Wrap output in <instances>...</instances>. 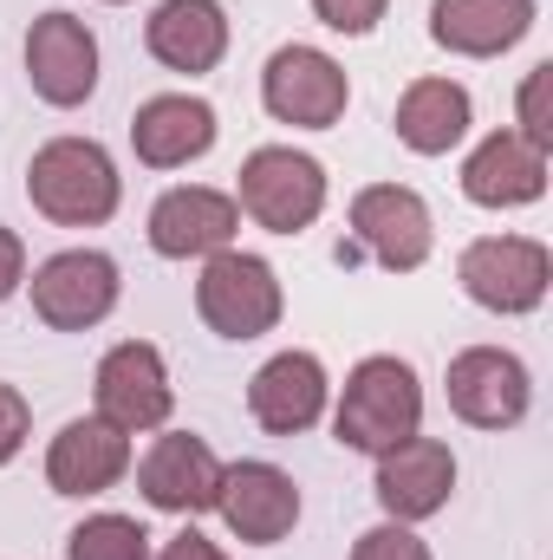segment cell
I'll return each mask as SVG.
<instances>
[{
	"instance_id": "obj_29",
	"label": "cell",
	"mask_w": 553,
	"mask_h": 560,
	"mask_svg": "<svg viewBox=\"0 0 553 560\" xmlns=\"http://www.w3.org/2000/svg\"><path fill=\"white\" fill-rule=\"evenodd\" d=\"M156 560H228V555H222L202 528H183V535H169V541L156 548Z\"/></svg>"
},
{
	"instance_id": "obj_10",
	"label": "cell",
	"mask_w": 553,
	"mask_h": 560,
	"mask_svg": "<svg viewBox=\"0 0 553 560\" xmlns=\"http://www.w3.org/2000/svg\"><path fill=\"white\" fill-rule=\"evenodd\" d=\"M92 405L98 418L118 423L125 436H143V430H163L169 411H176V385H169V365L150 339H125L98 359V378H92Z\"/></svg>"
},
{
	"instance_id": "obj_8",
	"label": "cell",
	"mask_w": 553,
	"mask_h": 560,
	"mask_svg": "<svg viewBox=\"0 0 553 560\" xmlns=\"http://www.w3.org/2000/svg\"><path fill=\"white\" fill-rule=\"evenodd\" d=\"M443 392L469 430H515L534 405V378L508 346H462L443 372Z\"/></svg>"
},
{
	"instance_id": "obj_18",
	"label": "cell",
	"mask_w": 553,
	"mask_h": 560,
	"mask_svg": "<svg viewBox=\"0 0 553 560\" xmlns=\"http://www.w3.org/2000/svg\"><path fill=\"white\" fill-rule=\"evenodd\" d=\"M125 476H131V436L118 423H105L98 411L72 418L46 443V482H52V495H105Z\"/></svg>"
},
{
	"instance_id": "obj_3",
	"label": "cell",
	"mask_w": 553,
	"mask_h": 560,
	"mask_svg": "<svg viewBox=\"0 0 553 560\" xmlns=\"http://www.w3.org/2000/svg\"><path fill=\"white\" fill-rule=\"evenodd\" d=\"M235 209L268 229V235H299L326 215V163L293 150V143H261L248 150L235 176Z\"/></svg>"
},
{
	"instance_id": "obj_5",
	"label": "cell",
	"mask_w": 553,
	"mask_h": 560,
	"mask_svg": "<svg viewBox=\"0 0 553 560\" xmlns=\"http://www.w3.org/2000/svg\"><path fill=\"white\" fill-rule=\"evenodd\" d=\"M456 280L462 293L495 313V319H528L548 306V287H553V255L548 242L534 235H475L462 255H456Z\"/></svg>"
},
{
	"instance_id": "obj_17",
	"label": "cell",
	"mask_w": 553,
	"mask_h": 560,
	"mask_svg": "<svg viewBox=\"0 0 553 560\" xmlns=\"http://www.w3.org/2000/svg\"><path fill=\"white\" fill-rule=\"evenodd\" d=\"M215 138H222V118L196 92H156L131 118V150L143 170H189L215 150Z\"/></svg>"
},
{
	"instance_id": "obj_28",
	"label": "cell",
	"mask_w": 553,
	"mask_h": 560,
	"mask_svg": "<svg viewBox=\"0 0 553 560\" xmlns=\"http://www.w3.org/2000/svg\"><path fill=\"white\" fill-rule=\"evenodd\" d=\"M26 287V242L13 229H0V306Z\"/></svg>"
},
{
	"instance_id": "obj_12",
	"label": "cell",
	"mask_w": 553,
	"mask_h": 560,
	"mask_svg": "<svg viewBox=\"0 0 553 560\" xmlns=\"http://www.w3.org/2000/svg\"><path fill=\"white\" fill-rule=\"evenodd\" d=\"M345 222H352L358 248H365L378 268H391V275H416V268L430 261V248H436L430 202H423L416 189H404V183H372V189H358L352 209H345Z\"/></svg>"
},
{
	"instance_id": "obj_24",
	"label": "cell",
	"mask_w": 553,
	"mask_h": 560,
	"mask_svg": "<svg viewBox=\"0 0 553 560\" xmlns=\"http://www.w3.org/2000/svg\"><path fill=\"white\" fill-rule=\"evenodd\" d=\"M548 92H553V59H541V66L521 79V98H515V131L534 143V150H548V156H553V112H548Z\"/></svg>"
},
{
	"instance_id": "obj_7",
	"label": "cell",
	"mask_w": 553,
	"mask_h": 560,
	"mask_svg": "<svg viewBox=\"0 0 553 560\" xmlns=\"http://www.w3.org/2000/svg\"><path fill=\"white\" fill-rule=\"evenodd\" d=\"M33 313L52 326V332H92L98 319L118 313V293H125V275L105 248H66L52 261H39L33 280Z\"/></svg>"
},
{
	"instance_id": "obj_1",
	"label": "cell",
	"mask_w": 553,
	"mask_h": 560,
	"mask_svg": "<svg viewBox=\"0 0 553 560\" xmlns=\"http://www.w3.org/2000/svg\"><path fill=\"white\" fill-rule=\"evenodd\" d=\"M423 430V378L398 352H372L345 372L339 385V405H332V436L339 450H358V456H385L398 443H411Z\"/></svg>"
},
{
	"instance_id": "obj_20",
	"label": "cell",
	"mask_w": 553,
	"mask_h": 560,
	"mask_svg": "<svg viewBox=\"0 0 553 560\" xmlns=\"http://www.w3.org/2000/svg\"><path fill=\"white\" fill-rule=\"evenodd\" d=\"M143 46L163 72L202 79L228 52V13L222 0H156V13L143 20Z\"/></svg>"
},
{
	"instance_id": "obj_23",
	"label": "cell",
	"mask_w": 553,
	"mask_h": 560,
	"mask_svg": "<svg viewBox=\"0 0 553 560\" xmlns=\"http://www.w3.org/2000/svg\"><path fill=\"white\" fill-rule=\"evenodd\" d=\"M66 560H156V535L138 515H85L66 535Z\"/></svg>"
},
{
	"instance_id": "obj_11",
	"label": "cell",
	"mask_w": 553,
	"mask_h": 560,
	"mask_svg": "<svg viewBox=\"0 0 553 560\" xmlns=\"http://www.w3.org/2000/svg\"><path fill=\"white\" fill-rule=\"evenodd\" d=\"M26 79L52 112H79L98 92V33L79 13H39L26 26Z\"/></svg>"
},
{
	"instance_id": "obj_13",
	"label": "cell",
	"mask_w": 553,
	"mask_h": 560,
	"mask_svg": "<svg viewBox=\"0 0 553 560\" xmlns=\"http://www.w3.org/2000/svg\"><path fill=\"white\" fill-rule=\"evenodd\" d=\"M235 235H242V209L228 189H209V183H176L150 209V248L163 261H209L235 248Z\"/></svg>"
},
{
	"instance_id": "obj_30",
	"label": "cell",
	"mask_w": 553,
	"mask_h": 560,
	"mask_svg": "<svg viewBox=\"0 0 553 560\" xmlns=\"http://www.w3.org/2000/svg\"><path fill=\"white\" fill-rule=\"evenodd\" d=\"M105 7H125V0H105Z\"/></svg>"
},
{
	"instance_id": "obj_21",
	"label": "cell",
	"mask_w": 553,
	"mask_h": 560,
	"mask_svg": "<svg viewBox=\"0 0 553 560\" xmlns=\"http://www.w3.org/2000/svg\"><path fill=\"white\" fill-rule=\"evenodd\" d=\"M534 0H430V39L456 59H502L534 33Z\"/></svg>"
},
{
	"instance_id": "obj_4",
	"label": "cell",
	"mask_w": 553,
	"mask_h": 560,
	"mask_svg": "<svg viewBox=\"0 0 553 560\" xmlns=\"http://www.w3.org/2000/svg\"><path fill=\"white\" fill-rule=\"evenodd\" d=\"M196 313L215 339H268L286 313V293H280V275L268 255H248V248H222L202 261V280H196Z\"/></svg>"
},
{
	"instance_id": "obj_2",
	"label": "cell",
	"mask_w": 553,
	"mask_h": 560,
	"mask_svg": "<svg viewBox=\"0 0 553 560\" xmlns=\"http://www.w3.org/2000/svg\"><path fill=\"white\" fill-rule=\"evenodd\" d=\"M26 196L52 229H98L125 202V176L98 138H52L26 163Z\"/></svg>"
},
{
	"instance_id": "obj_6",
	"label": "cell",
	"mask_w": 553,
	"mask_h": 560,
	"mask_svg": "<svg viewBox=\"0 0 553 560\" xmlns=\"http://www.w3.org/2000/svg\"><path fill=\"white\" fill-rule=\"evenodd\" d=\"M261 105L274 125H293V131H332L352 105V79L345 66L326 52V46H280L274 59L261 66Z\"/></svg>"
},
{
	"instance_id": "obj_15",
	"label": "cell",
	"mask_w": 553,
	"mask_h": 560,
	"mask_svg": "<svg viewBox=\"0 0 553 560\" xmlns=\"http://www.w3.org/2000/svg\"><path fill=\"white\" fill-rule=\"evenodd\" d=\"M215 515L228 522L235 541L274 548V541H286V535L299 528V482H293L280 463H261V456L228 463V469H222V502H215Z\"/></svg>"
},
{
	"instance_id": "obj_16",
	"label": "cell",
	"mask_w": 553,
	"mask_h": 560,
	"mask_svg": "<svg viewBox=\"0 0 553 560\" xmlns=\"http://www.w3.org/2000/svg\"><path fill=\"white\" fill-rule=\"evenodd\" d=\"M326 411H332V378H326L319 352L286 346L248 378V418L268 436H306Z\"/></svg>"
},
{
	"instance_id": "obj_9",
	"label": "cell",
	"mask_w": 553,
	"mask_h": 560,
	"mask_svg": "<svg viewBox=\"0 0 553 560\" xmlns=\"http://www.w3.org/2000/svg\"><path fill=\"white\" fill-rule=\"evenodd\" d=\"M222 469H228V463L209 450V436H196V430H163V436L138 456V495L156 515L196 522V515H209V509L222 502Z\"/></svg>"
},
{
	"instance_id": "obj_14",
	"label": "cell",
	"mask_w": 553,
	"mask_h": 560,
	"mask_svg": "<svg viewBox=\"0 0 553 560\" xmlns=\"http://www.w3.org/2000/svg\"><path fill=\"white\" fill-rule=\"evenodd\" d=\"M378 463V476H372V495H378V509H385V522H430V515H443L449 509V495H456V450L443 443V436H423L416 430L411 443H398V450H385V456H372Z\"/></svg>"
},
{
	"instance_id": "obj_25",
	"label": "cell",
	"mask_w": 553,
	"mask_h": 560,
	"mask_svg": "<svg viewBox=\"0 0 553 560\" xmlns=\"http://www.w3.org/2000/svg\"><path fill=\"white\" fill-rule=\"evenodd\" d=\"M352 560H436V555H430V541L411 522H378V528H365L352 541Z\"/></svg>"
},
{
	"instance_id": "obj_19",
	"label": "cell",
	"mask_w": 553,
	"mask_h": 560,
	"mask_svg": "<svg viewBox=\"0 0 553 560\" xmlns=\"http://www.w3.org/2000/svg\"><path fill=\"white\" fill-rule=\"evenodd\" d=\"M462 196L475 209H528L548 196V150L521 138V131H489L462 156Z\"/></svg>"
},
{
	"instance_id": "obj_27",
	"label": "cell",
	"mask_w": 553,
	"mask_h": 560,
	"mask_svg": "<svg viewBox=\"0 0 553 560\" xmlns=\"http://www.w3.org/2000/svg\"><path fill=\"white\" fill-rule=\"evenodd\" d=\"M26 436H33V405H26V392H20V385H0V469L26 450Z\"/></svg>"
},
{
	"instance_id": "obj_26",
	"label": "cell",
	"mask_w": 553,
	"mask_h": 560,
	"mask_svg": "<svg viewBox=\"0 0 553 560\" xmlns=\"http://www.w3.org/2000/svg\"><path fill=\"white\" fill-rule=\"evenodd\" d=\"M385 13H391V0H313V20L345 33V39H365Z\"/></svg>"
},
{
	"instance_id": "obj_22",
	"label": "cell",
	"mask_w": 553,
	"mask_h": 560,
	"mask_svg": "<svg viewBox=\"0 0 553 560\" xmlns=\"http://www.w3.org/2000/svg\"><path fill=\"white\" fill-rule=\"evenodd\" d=\"M469 125H475V98H469V85H456V79H411L404 85V98H398V112H391V131L404 150L416 156H449L456 143L469 138Z\"/></svg>"
}]
</instances>
